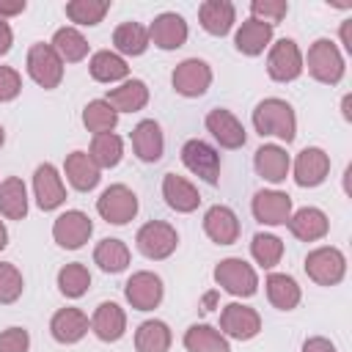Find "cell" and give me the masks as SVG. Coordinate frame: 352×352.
Returning <instances> with one entry per match:
<instances>
[{
  "mask_svg": "<svg viewBox=\"0 0 352 352\" xmlns=\"http://www.w3.org/2000/svg\"><path fill=\"white\" fill-rule=\"evenodd\" d=\"M250 121L261 138H278L283 143H292L297 138V116L286 99H278V96L261 99L256 104Z\"/></svg>",
  "mask_w": 352,
  "mask_h": 352,
  "instance_id": "cell-1",
  "label": "cell"
},
{
  "mask_svg": "<svg viewBox=\"0 0 352 352\" xmlns=\"http://www.w3.org/2000/svg\"><path fill=\"white\" fill-rule=\"evenodd\" d=\"M302 69H308V74L322 85H338L344 80L346 63H344V55L336 47V41L316 38L308 47V55H302Z\"/></svg>",
  "mask_w": 352,
  "mask_h": 352,
  "instance_id": "cell-2",
  "label": "cell"
},
{
  "mask_svg": "<svg viewBox=\"0 0 352 352\" xmlns=\"http://www.w3.org/2000/svg\"><path fill=\"white\" fill-rule=\"evenodd\" d=\"M214 283L234 297H253L258 292V272L239 256H228L214 267Z\"/></svg>",
  "mask_w": 352,
  "mask_h": 352,
  "instance_id": "cell-3",
  "label": "cell"
},
{
  "mask_svg": "<svg viewBox=\"0 0 352 352\" xmlns=\"http://www.w3.org/2000/svg\"><path fill=\"white\" fill-rule=\"evenodd\" d=\"M305 275L316 286H336L346 275V256L333 245H319L305 256Z\"/></svg>",
  "mask_w": 352,
  "mask_h": 352,
  "instance_id": "cell-4",
  "label": "cell"
},
{
  "mask_svg": "<svg viewBox=\"0 0 352 352\" xmlns=\"http://www.w3.org/2000/svg\"><path fill=\"white\" fill-rule=\"evenodd\" d=\"M25 66H28V74L36 85H41L44 91H52L60 85L63 80V60L60 55L52 50V44L47 41H36L30 44L28 50V58H25Z\"/></svg>",
  "mask_w": 352,
  "mask_h": 352,
  "instance_id": "cell-5",
  "label": "cell"
},
{
  "mask_svg": "<svg viewBox=\"0 0 352 352\" xmlns=\"http://www.w3.org/2000/svg\"><path fill=\"white\" fill-rule=\"evenodd\" d=\"M135 245H138V250H140L146 258L162 261V258H168V256L176 253V248H179V234H176V228H173L170 223H165V220H148V223H143V226L138 228Z\"/></svg>",
  "mask_w": 352,
  "mask_h": 352,
  "instance_id": "cell-6",
  "label": "cell"
},
{
  "mask_svg": "<svg viewBox=\"0 0 352 352\" xmlns=\"http://www.w3.org/2000/svg\"><path fill=\"white\" fill-rule=\"evenodd\" d=\"M138 209H140L138 195L126 184H110L96 198V212L110 226H126L129 220H135Z\"/></svg>",
  "mask_w": 352,
  "mask_h": 352,
  "instance_id": "cell-7",
  "label": "cell"
},
{
  "mask_svg": "<svg viewBox=\"0 0 352 352\" xmlns=\"http://www.w3.org/2000/svg\"><path fill=\"white\" fill-rule=\"evenodd\" d=\"M267 74L275 82H294L302 74V50L294 38H278L270 44Z\"/></svg>",
  "mask_w": 352,
  "mask_h": 352,
  "instance_id": "cell-8",
  "label": "cell"
},
{
  "mask_svg": "<svg viewBox=\"0 0 352 352\" xmlns=\"http://www.w3.org/2000/svg\"><path fill=\"white\" fill-rule=\"evenodd\" d=\"M170 85L179 96L198 99L212 85V66L204 58H184L182 63H176V69L170 74Z\"/></svg>",
  "mask_w": 352,
  "mask_h": 352,
  "instance_id": "cell-9",
  "label": "cell"
},
{
  "mask_svg": "<svg viewBox=\"0 0 352 352\" xmlns=\"http://www.w3.org/2000/svg\"><path fill=\"white\" fill-rule=\"evenodd\" d=\"M94 234V223L82 209H66L52 223V239L63 250H80Z\"/></svg>",
  "mask_w": 352,
  "mask_h": 352,
  "instance_id": "cell-10",
  "label": "cell"
},
{
  "mask_svg": "<svg viewBox=\"0 0 352 352\" xmlns=\"http://www.w3.org/2000/svg\"><path fill=\"white\" fill-rule=\"evenodd\" d=\"M124 297L135 311H154L165 297L162 278L151 270H138L124 283Z\"/></svg>",
  "mask_w": 352,
  "mask_h": 352,
  "instance_id": "cell-11",
  "label": "cell"
},
{
  "mask_svg": "<svg viewBox=\"0 0 352 352\" xmlns=\"http://www.w3.org/2000/svg\"><path fill=\"white\" fill-rule=\"evenodd\" d=\"M182 162L184 168L198 176L201 182L206 184H217V176H220V154L212 143L201 140V138H192L182 146Z\"/></svg>",
  "mask_w": 352,
  "mask_h": 352,
  "instance_id": "cell-12",
  "label": "cell"
},
{
  "mask_svg": "<svg viewBox=\"0 0 352 352\" xmlns=\"http://www.w3.org/2000/svg\"><path fill=\"white\" fill-rule=\"evenodd\" d=\"M220 333L234 341H250L261 333V316L250 305L228 302L220 311Z\"/></svg>",
  "mask_w": 352,
  "mask_h": 352,
  "instance_id": "cell-13",
  "label": "cell"
},
{
  "mask_svg": "<svg viewBox=\"0 0 352 352\" xmlns=\"http://www.w3.org/2000/svg\"><path fill=\"white\" fill-rule=\"evenodd\" d=\"M289 173L297 187H319L330 176V154L319 146H305L294 157Z\"/></svg>",
  "mask_w": 352,
  "mask_h": 352,
  "instance_id": "cell-14",
  "label": "cell"
},
{
  "mask_svg": "<svg viewBox=\"0 0 352 352\" xmlns=\"http://www.w3.org/2000/svg\"><path fill=\"white\" fill-rule=\"evenodd\" d=\"M33 198L41 212H55L66 201V184L52 162H41L33 170Z\"/></svg>",
  "mask_w": 352,
  "mask_h": 352,
  "instance_id": "cell-15",
  "label": "cell"
},
{
  "mask_svg": "<svg viewBox=\"0 0 352 352\" xmlns=\"http://www.w3.org/2000/svg\"><path fill=\"white\" fill-rule=\"evenodd\" d=\"M250 212L261 226H286V220L294 212L292 195L280 190H258L250 201Z\"/></svg>",
  "mask_w": 352,
  "mask_h": 352,
  "instance_id": "cell-16",
  "label": "cell"
},
{
  "mask_svg": "<svg viewBox=\"0 0 352 352\" xmlns=\"http://www.w3.org/2000/svg\"><path fill=\"white\" fill-rule=\"evenodd\" d=\"M187 36H190V28H187L184 16L176 14V11H162V14H157L154 22L148 25V41H151L154 47L165 50V52L184 47Z\"/></svg>",
  "mask_w": 352,
  "mask_h": 352,
  "instance_id": "cell-17",
  "label": "cell"
},
{
  "mask_svg": "<svg viewBox=\"0 0 352 352\" xmlns=\"http://www.w3.org/2000/svg\"><path fill=\"white\" fill-rule=\"evenodd\" d=\"M88 330H91L88 314L80 311V308H74V305H66V308L55 311L52 319H50V336H52L58 344H63V346L82 341V338L88 336Z\"/></svg>",
  "mask_w": 352,
  "mask_h": 352,
  "instance_id": "cell-18",
  "label": "cell"
},
{
  "mask_svg": "<svg viewBox=\"0 0 352 352\" xmlns=\"http://www.w3.org/2000/svg\"><path fill=\"white\" fill-rule=\"evenodd\" d=\"M204 124H206L209 135H212L223 148H242L245 140H248V132H245L242 121H239L231 110H226V107L209 110L206 118H204Z\"/></svg>",
  "mask_w": 352,
  "mask_h": 352,
  "instance_id": "cell-19",
  "label": "cell"
},
{
  "mask_svg": "<svg viewBox=\"0 0 352 352\" xmlns=\"http://www.w3.org/2000/svg\"><path fill=\"white\" fill-rule=\"evenodd\" d=\"M91 333L104 344L121 341L126 333V311L113 300L99 302L96 311L91 314Z\"/></svg>",
  "mask_w": 352,
  "mask_h": 352,
  "instance_id": "cell-20",
  "label": "cell"
},
{
  "mask_svg": "<svg viewBox=\"0 0 352 352\" xmlns=\"http://www.w3.org/2000/svg\"><path fill=\"white\" fill-rule=\"evenodd\" d=\"M204 234L214 245H234L239 239V217L231 206L214 204L204 212Z\"/></svg>",
  "mask_w": 352,
  "mask_h": 352,
  "instance_id": "cell-21",
  "label": "cell"
},
{
  "mask_svg": "<svg viewBox=\"0 0 352 352\" xmlns=\"http://www.w3.org/2000/svg\"><path fill=\"white\" fill-rule=\"evenodd\" d=\"M253 168H256V173H258L264 182L280 184V182H286V176H289V170H292V160H289V154H286L283 146H278V143H264V146H258L256 154H253Z\"/></svg>",
  "mask_w": 352,
  "mask_h": 352,
  "instance_id": "cell-22",
  "label": "cell"
},
{
  "mask_svg": "<svg viewBox=\"0 0 352 352\" xmlns=\"http://www.w3.org/2000/svg\"><path fill=\"white\" fill-rule=\"evenodd\" d=\"M286 228H289V234H292L294 239H300V242H319V239L327 236L330 220H327V214H324L322 209H316V206H302V209L292 212V217L286 220Z\"/></svg>",
  "mask_w": 352,
  "mask_h": 352,
  "instance_id": "cell-23",
  "label": "cell"
},
{
  "mask_svg": "<svg viewBox=\"0 0 352 352\" xmlns=\"http://www.w3.org/2000/svg\"><path fill=\"white\" fill-rule=\"evenodd\" d=\"M132 151L140 162H160L162 160V151H165V135H162V126L154 121V118H143L132 135Z\"/></svg>",
  "mask_w": 352,
  "mask_h": 352,
  "instance_id": "cell-24",
  "label": "cell"
},
{
  "mask_svg": "<svg viewBox=\"0 0 352 352\" xmlns=\"http://www.w3.org/2000/svg\"><path fill=\"white\" fill-rule=\"evenodd\" d=\"M162 198L179 214H190V212H195L201 206L198 187L192 182H187L184 176H179V173H165V179H162Z\"/></svg>",
  "mask_w": 352,
  "mask_h": 352,
  "instance_id": "cell-25",
  "label": "cell"
},
{
  "mask_svg": "<svg viewBox=\"0 0 352 352\" xmlns=\"http://www.w3.org/2000/svg\"><path fill=\"white\" fill-rule=\"evenodd\" d=\"M272 44V25L267 22H258L253 16H248L245 22H239L236 33H234V47L236 52L248 55V58H256L261 55L264 50H270Z\"/></svg>",
  "mask_w": 352,
  "mask_h": 352,
  "instance_id": "cell-26",
  "label": "cell"
},
{
  "mask_svg": "<svg viewBox=\"0 0 352 352\" xmlns=\"http://www.w3.org/2000/svg\"><path fill=\"white\" fill-rule=\"evenodd\" d=\"M198 22L209 36H228L236 22V8L231 0H204L198 6Z\"/></svg>",
  "mask_w": 352,
  "mask_h": 352,
  "instance_id": "cell-27",
  "label": "cell"
},
{
  "mask_svg": "<svg viewBox=\"0 0 352 352\" xmlns=\"http://www.w3.org/2000/svg\"><path fill=\"white\" fill-rule=\"evenodd\" d=\"M104 102H107L118 116H121V113H138V110H143V107L148 104V85H146L143 80H138V77L124 80L121 85H116V88L107 91Z\"/></svg>",
  "mask_w": 352,
  "mask_h": 352,
  "instance_id": "cell-28",
  "label": "cell"
},
{
  "mask_svg": "<svg viewBox=\"0 0 352 352\" xmlns=\"http://www.w3.org/2000/svg\"><path fill=\"white\" fill-rule=\"evenodd\" d=\"M63 173H66V182L80 192H91L102 179V170L96 168V162L88 157V151H80V148L66 154Z\"/></svg>",
  "mask_w": 352,
  "mask_h": 352,
  "instance_id": "cell-29",
  "label": "cell"
},
{
  "mask_svg": "<svg viewBox=\"0 0 352 352\" xmlns=\"http://www.w3.org/2000/svg\"><path fill=\"white\" fill-rule=\"evenodd\" d=\"M264 289H267V300L278 311H294L302 300V289L289 272H270L264 280Z\"/></svg>",
  "mask_w": 352,
  "mask_h": 352,
  "instance_id": "cell-30",
  "label": "cell"
},
{
  "mask_svg": "<svg viewBox=\"0 0 352 352\" xmlns=\"http://www.w3.org/2000/svg\"><path fill=\"white\" fill-rule=\"evenodd\" d=\"M88 72H91V77H94L96 82H104V85L129 80V66H126V60H124L118 52H113V50H99V52H94L91 60H88Z\"/></svg>",
  "mask_w": 352,
  "mask_h": 352,
  "instance_id": "cell-31",
  "label": "cell"
},
{
  "mask_svg": "<svg viewBox=\"0 0 352 352\" xmlns=\"http://www.w3.org/2000/svg\"><path fill=\"white\" fill-rule=\"evenodd\" d=\"M148 28L140 22H121L113 30V52L121 58H138L148 50Z\"/></svg>",
  "mask_w": 352,
  "mask_h": 352,
  "instance_id": "cell-32",
  "label": "cell"
},
{
  "mask_svg": "<svg viewBox=\"0 0 352 352\" xmlns=\"http://www.w3.org/2000/svg\"><path fill=\"white\" fill-rule=\"evenodd\" d=\"M28 206H30V198H28V187L19 176H8L0 182V214L6 220H22L28 217Z\"/></svg>",
  "mask_w": 352,
  "mask_h": 352,
  "instance_id": "cell-33",
  "label": "cell"
},
{
  "mask_svg": "<svg viewBox=\"0 0 352 352\" xmlns=\"http://www.w3.org/2000/svg\"><path fill=\"white\" fill-rule=\"evenodd\" d=\"M182 344H184L187 352H231L228 338H226L217 327L204 324V322H201V324H190V327L184 330Z\"/></svg>",
  "mask_w": 352,
  "mask_h": 352,
  "instance_id": "cell-34",
  "label": "cell"
},
{
  "mask_svg": "<svg viewBox=\"0 0 352 352\" xmlns=\"http://www.w3.org/2000/svg\"><path fill=\"white\" fill-rule=\"evenodd\" d=\"M170 344L173 336L162 319H146L135 330V352H168Z\"/></svg>",
  "mask_w": 352,
  "mask_h": 352,
  "instance_id": "cell-35",
  "label": "cell"
},
{
  "mask_svg": "<svg viewBox=\"0 0 352 352\" xmlns=\"http://www.w3.org/2000/svg\"><path fill=\"white\" fill-rule=\"evenodd\" d=\"M94 264L102 272H110V275L124 272L129 267V248H126V242H121L116 236H107V239L96 242V248H94Z\"/></svg>",
  "mask_w": 352,
  "mask_h": 352,
  "instance_id": "cell-36",
  "label": "cell"
},
{
  "mask_svg": "<svg viewBox=\"0 0 352 352\" xmlns=\"http://www.w3.org/2000/svg\"><path fill=\"white\" fill-rule=\"evenodd\" d=\"M52 50L60 55L63 63H80L88 58V38L77 30V28H58L52 33Z\"/></svg>",
  "mask_w": 352,
  "mask_h": 352,
  "instance_id": "cell-37",
  "label": "cell"
},
{
  "mask_svg": "<svg viewBox=\"0 0 352 352\" xmlns=\"http://www.w3.org/2000/svg\"><path fill=\"white\" fill-rule=\"evenodd\" d=\"M88 157L96 162L99 170H107V168H116L124 157V140L116 135V132H107V135H94L91 140V148H88Z\"/></svg>",
  "mask_w": 352,
  "mask_h": 352,
  "instance_id": "cell-38",
  "label": "cell"
},
{
  "mask_svg": "<svg viewBox=\"0 0 352 352\" xmlns=\"http://www.w3.org/2000/svg\"><path fill=\"white\" fill-rule=\"evenodd\" d=\"M55 283H58V292H60L63 297L77 300V297H82V294L88 292V286H91V272H88V267H85L82 261H72V264H63V267L58 270Z\"/></svg>",
  "mask_w": 352,
  "mask_h": 352,
  "instance_id": "cell-39",
  "label": "cell"
},
{
  "mask_svg": "<svg viewBox=\"0 0 352 352\" xmlns=\"http://www.w3.org/2000/svg\"><path fill=\"white\" fill-rule=\"evenodd\" d=\"M250 256L261 270H272L283 258V239L270 231H258L250 239Z\"/></svg>",
  "mask_w": 352,
  "mask_h": 352,
  "instance_id": "cell-40",
  "label": "cell"
},
{
  "mask_svg": "<svg viewBox=\"0 0 352 352\" xmlns=\"http://www.w3.org/2000/svg\"><path fill=\"white\" fill-rule=\"evenodd\" d=\"M66 16L80 28H94L110 14V0H69Z\"/></svg>",
  "mask_w": 352,
  "mask_h": 352,
  "instance_id": "cell-41",
  "label": "cell"
},
{
  "mask_svg": "<svg viewBox=\"0 0 352 352\" xmlns=\"http://www.w3.org/2000/svg\"><path fill=\"white\" fill-rule=\"evenodd\" d=\"M116 124H118V113L104 99H94L82 107V126L91 135H107L116 129Z\"/></svg>",
  "mask_w": 352,
  "mask_h": 352,
  "instance_id": "cell-42",
  "label": "cell"
},
{
  "mask_svg": "<svg viewBox=\"0 0 352 352\" xmlns=\"http://www.w3.org/2000/svg\"><path fill=\"white\" fill-rule=\"evenodd\" d=\"M22 289H25V278L19 267L11 261H0V305L16 302L22 297Z\"/></svg>",
  "mask_w": 352,
  "mask_h": 352,
  "instance_id": "cell-43",
  "label": "cell"
},
{
  "mask_svg": "<svg viewBox=\"0 0 352 352\" xmlns=\"http://www.w3.org/2000/svg\"><path fill=\"white\" fill-rule=\"evenodd\" d=\"M289 14V3L286 0H253L250 3V16L258 19V22H267V25H278L283 22V16Z\"/></svg>",
  "mask_w": 352,
  "mask_h": 352,
  "instance_id": "cell-44",
  "label": "cell"
},
{
  "mask_svg": "<svg viewBox=\"0 0 352 352\" xmlns=\"http://www.w3.org/2000/svg\"><path fill=\"white\" fill-rule=\"evenodd\" d=\"M30 333L25 327H6L0 333V352H28Z\"/></svg>",
  "mask_w": 352,
  "mask_h": 352,
  "instance_id": "cell-45",
  "label": "cell"
},
{
  "mask_svg": "<svg viewBox=\"0 0 352 352\" xmlns=\"http://www.w3.org/2000/svg\"><path fill=\"white\" fill-rule=\"evenodd\" d=\"M22 94V74L14 66H0V102H14Z\"/></svg>",
  "mask_w": 352,
  "mask_h": 352,
  "instance_id": "cell-46",
  "label": "cell"
},
{
  "mask_svg": "<svg viewBox=\"0 0 352 352\" xmlns=\"http://www.w3.org/2000/svg\"><path fill=\"white\" fill-rule=\"evenodd\" d=\"M302 352H338V349H336V344H333L330 338H324V336H311V338L302 341Z\"/></svg>",
  "mask_w": 352,
  "mask_h": 352,
  "instance_id": "cell-47",
  "label": "cell"
},
{
  "mask_svg": "<svg viewBox=\"0 0 352 352\" xmlns=\"http://www.w3.org/2000/svg\"><path fill=\"white\" fill-rule=\"evenodd\" d=\"M11 44H14V30L6 19H0V58L11 52Z\"/></svg>",
  "mask_w": 352,
  "mask_h": 352,
  "instance_id": "cell-48",
  "label": "cell"
},
{
  "mask_svg": "<svg viewBox=\"0 0 352 352\" xmlns=\"http://www.w3.org/2000/svg\"><path fill=\"white\" fill-rule=\"evenodd\" d=\"M25 8H28V6H25V0H22V3H3V0H0V19H6V22H8L11 16L22 14Z\"/></svg>",
  "mask_w": 352,
  "mask_h": 352,
  "instance_id": "cell-49",
  "label": "cell"
},
{
  "mask_svg": "<svg viewBox=\"0 0 352 352\" xmlns=\"http://www.w3.org/2000/svg\"><path fill=\"white\" fill-rule=\"evenodd\" d=\"M338 36H341V44H344V50H346V52H352V19H344V22H341V30H338Z\"/></svg>",
  "mask_w": 352,
  "mask_h": 352,
  "instance_id": "cell-50",
  "label": "cell"
},
{
  "mask_svg": "<svg viewBox=\"0 0 352 352\" xmlns=\"http://www.w3.org/2000/svg\"><path fill=\"white\" fill-rule=\"evenodd\" d=\"M341 113H344L346 121H352V96H349V94L341 99Z\"/></svg>",
  "mask_w": 352,
  "mask_h": 352,
  "instance_id": "cell-51",
  "label": "cell"
},
{
  "mask_svg": "<svg viewBox=\"0 0 352 352\" xmlns=\"http://www.w3.org/2000/svg\"><path fill=\"white\" fill-rule=\"evenodd\" d=\"M8 245V228H6V223L0 220V250Z\"/></svg>",
  "mask_w": 352,
  "mask_h": 352,
  "instance_id": "cell-52",
  "label": "cell"
},
{
  "mask_svg": "<svg viewBox=\"0 0 352 352\" xmlns=\"http://www.w3.org/2000/svg\"><path fill=\"white\" fill-rule=\"evenodd\" d=\"M3 143H6V129H3V124H0V148H3Z\"/></svg>",
  "mask_w": 352,
  "mask_h": 352,
  "instance_id": "cell-53",
  "label": "cell"
}]
</instances>
